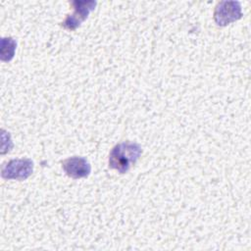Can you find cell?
<instances>
[{
	"mask_svg": "<svg viewBox=\"0 0 251 251\" xmlns=\"http://www.w3.org/2000/svg\"><path fill=\"white\" fill-rule=\"evenodd\" d=\"M142 153L141 146L135 142L125 141L115 145L109 154V168L126 174L139 159Z\"/></svg>",
	"mask_w": 251,
	"mask_h": 251,
	"instance_id": "6da1fadb",
	"label": "cell"
},
{
	"mask_svg": "<svg viewBox=\"0 0 251 251\" xmlns=\"http://www.w3.org/2000/svg\"><path fill=\"white\" fill-rule=\"evenodd\" d=\"M33 172V162L28 158L13 159L6 163L1 170V176L5 179L25 180Z\"/></svg>",
	"mask_w": 251,
	"mask_h": 251,
	"instance_id": "7a4b0ae2",
	"label": "cell"
},
{
	"mask_svg": "<svg viewBox=\"0 0 251 251\" xmlns=\"http://www.w3.org/2000/svg\"><path fill=\"white\" fill-rule=\"evenodd\" d=\"M241 17V5L237 1H221L215 7L214 21L218 25L226 26Z\"/></svg>",
	"mask_w": 251,
	"mask_h": 251,
	"instance_id": "3957f363",
	"label": "cell"
},
{
	"mask_svg": "<svg viewBox=\"0 0 251 251\" xmlns=\"http://www.w3.org/2000/svg\"><path fill=\"white\" fill-rule=\"evenodd\" d=\"M96 1H73L71 5L74 7L75 12L72 15H69L66 20L62 23V25L70 30L77 28L80 24L87 19L88 15L96 6Z\"/></svg>",
	"mask_w": 251,
	"mask_h": 251,
	"instance_id": "277c9868",
	"label": "cell"
},
{
	"mask_svg": "<svg viewBox=\"0 0 251 251\" xmlns=\"http://www.w3.org/2000/svg\"><path fill=\"white\" fill-rule=\"evenodd\" d=\"M62 168L66 175L74 179L87 177L91 172V166L84 157L74 156L62 162Z\"/></svg>",
	"mask_w": 251,
	"mask_h": 251,
	"instance_id": "5b68a950",
	"label": "cell"
},
{
	"mask_svg": "<svg viewBox=\"0 0 251 251\" xmlns=\"http://www.w3.org/2000/svg\"><path fill=\"white\" fill-rule=\"evenodd\" d=\"M17 42L12 37H3L1 41V60L9 62L13 59Z\"/></svg>",
	"mask_w": 251,
	"mask_h": 251,
	"instance_id": "8992f818",
	"label": "cell"
}]
</instances>
